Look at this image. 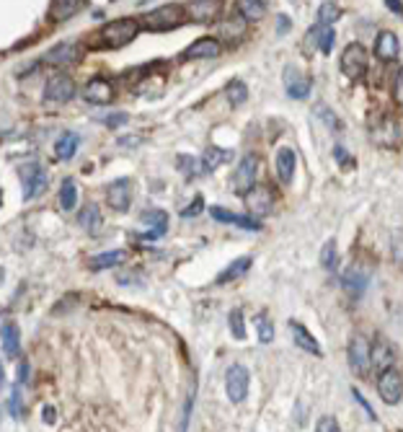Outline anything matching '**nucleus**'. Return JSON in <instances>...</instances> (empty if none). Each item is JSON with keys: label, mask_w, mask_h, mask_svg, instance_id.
<instances>
[{"label": "nucleus", "mask_w": 403, "mask_h": 432, "mask_svg": "<svg viewBox=\"0 0 403 432\" xmlns=\"http://www.w3.org/2000/svg\"><path fill=\"white\" fill-rule=\"evenodd\" d=\"M73 96H75V81L70 76L57 73V76H52L49 81H47V86H45V99L47 101L65 104V101H70Z\"/></svg>", "instance_id": "obj_9"}, {"label": "nucleus", "mask_w": 403, "mask_h": 432, "mask_svg": "<svg viewBox=\"0 0 403 432\" xmlns=\"http://www.w3.org/2000/svg\"><path fill=\"white\" fill-rule=\"evenodd\" d=\"M3 352L8 357H18L21 355V332L16 324L3 326Z\"/></svg>", "instance_id": "obj_28"}, {"label": "nucleus", "mask_w": 403, "mask_h": 432, "mask_svg": "<svg viewBox=\"0 0 403 432\" xmlns=\"http://www.w3.org/2000/svg\"><path fill=\"white\" fill-rule=\"evenodd\" d=\"M0 205H3V194H0Z\"/></svg>", "instance_id": "obj_54"}, {"label": "nucleus", "mask_w": 403, "mask_h": 432, "mask_svg": "<svg viewBox=\"0 0 403 432\" xmlns=\"http://www.w3.org/2000/svg\"><path fill=\"white\" fill-rule=\"evenodd\" d=\"M339 16H341V8L336 6V3H323L318 8V23L321 26H331L334 29V23L339 21Z\"/></svg>", "instance_id": "obj_36"}, {"label": "nucleus", "mask_w": 403, "mask_h": 432, "mask_svg": "<svg viewBox=\"0 0 403 432\" xmlns=\"http://www.w3.org/2000/svg\"><path fill=\"white\" fill-rule=\"evenodd\" d=\"M140 34V21L137 18H114V21L104 23L98 29V39L104 47H112V49H119V47H127L134 37Z\"/></svg>", "instance_id": "obj_1"}, {"label": "nucleus", "mask_w": 403, "mask_h": 432, "mask_svg": "<svg viewBox=\"0 0 403 432\" xmlns=\"http://www.w3.org/2000/svg\"><path fill=\"white\" fill-rule=\"evenodd\" d=\"M106 197H109V205L117 213H127L129 202H132V182L129 179H117V182H112L109 189H106Z\"/></svg>", "instance_id": "obj_14"}, {"label": "nucleus", "mask_w": 403, "mask_h": 432, "mask_svg": "<svg viewBox=\"0 0 403 432\" xmlns=\"http://www.w3.org/2000/svg\"><path fill=\"white\" fill-rule=\"evenodd\" d=\"M42 417H45V422H54V409H52V407H45V414H42Z\"/></svg>", "instance_id": "obj_50"}, {"label": "nucleus", "mask_w": 403, "mask_h": 432, "mask_svg": "<svg viewBox=\"0 0 403 432\" xmlns=\"http://www.w3.org/2000/svg\"><path fill=\"white\" fill-rule=\"evenodd\" d=\"M26 378H29V363L23 360L21 368H18V386H23V383H26Z\"/></svg>", "instance_id": "obj_47"}, {"label": "nucleus", "mask_w": 403, "mask_h": 432, "mask_svg": "<svg viewBox=\"0 0 403 432\" xmlns=\"http://www.w3.org/2000/svg\"><path fill=\"white\" fill-rule=\"evenodd\" d=\"M248 267H251V257L235 259V262H230V264H228V269H223V272L217 274L215 282H217V285H225V282L238 280V277H243V274L248 272Z\"/></svg>", "instance_id": "obj_27"}, {"label": "nucleus", "mask_w": 403, "mask_h": 432, "mask_svg": "<svg viewBox=\"0 0 403 432\" xmlns=\"http://www.w3.org/2000/svg\"><path fill=\"white\" fill-rule=\"evenodd\" d=\"M334 156H336V160H346V163H351V158L346 156V151H344V148H334Z\"/></svg>", "instance_id": "obj_48"}, {"label": "nucleus", "mask_w": 403, "mask_h": 432, "mask_svg": "<svg viewBox=\"0 0 403 432\" xmlns=\"http://www.w3.org/2000/svg\"><path fill=\"white\" fill-rule=\"evenodd\" d=\"M220 3L217 0H194V3H189V6H184V11H187L189 16H194L199 23H209L215 21L217 13H220Z\"/></svg>", "instance_id": "obj_21"}, {"label": "nucleus", "mask_w": 403, "mask_h": 432, "mask_svg": "<svg viewBox=\"0 0 403 432\" xmlns=\"http://www.w3.org/2000/svg\"><path fill=\"white\" fill-rule=\"evenodd\" d=\"M367 280H370V272H367V269H362V267H351L349 272L341 277L344 290H346L351 298H359L362 293H365Z\"/></svg>", "instance_id": "obj_23"}, {"label": "nucleus", "mask_w": 403, "mask_h": 432, "mask_svg": "<svg viewBox=\"0 0 403 432\" xmlns=\"http://www.w3.org/2000/svg\"><path fill=\"white\" fill-rule=\"evenodd\" d=\"M220 54V42L215 37H202L181 52V60H212Z\"/></svg>", "instance_id": "obj_15"}, {"label": "nucleus", "mask_w": 403, "mask_h": 432, "mask_svg": "<svg viewBox=\"0 0 403 432\" xmlns=\"http://www.w3.org/2000/svg\"><path fill=\"white\" fill-rule=\"evenodd\" d=\"M378 394L385 404H398L401 402V394H403V380H401V373L396 368H388V370L380 373L378 378Z\"/></svg>", "instance_id": "obj_8"}, {"label": "nucleus", "mask_w": 403, "mask_h": 432, "mask_svg": "<svg viewBox=\"0 0 403 432\" xmlns=\"http://www.w3.org/2000/svg\"><path fill=\"white\" fill-rule=\"evenodd\" d=\"M287 29H290V18H287V16H279V29H276V31H279V34H284Z\"/></svg>", "instance_id": "obj_49"}, {"label": "nucleus", "mask_w": 403, "mask_h": 432, "mask_svg": "<svg viewBox=\"0 0 403 432\" xmlns=\"http://www.w3.org/2000/svg\"><path fill=\"white\" fill-rule=\"evenodd\" d=\"M3 282H6V269L0 267V288H3Z\"/></svg>", "instance_id": "obj_52"}, {"label": "nucleus", "mask_w": 403, "mask_h": 432, "mask_svg": "<svg viewBox=\"0 0 403 432\" xmlns=\"http://www.w3.org/2000/svg\"><path fill=\"white\" fill-rule=\"evenodd\" d=\"M127 119H129V117L124 112H117V114H109V117H104V124H106V127L117 129V127H122V124H124Z\"/></svg>", "instance_id": "obj_43"}, {"label": "nucleus", "mask_w": 403, "mask_h": 432, "mask_svg": "<svg viewBox=\"0 0 403 432\" xmlns=\"http://www.w3.org/2000/svg\"><path fill=\"white\" fill-rule=\"evenodd\" d=\"M47 184H49V174H47L45 166L39 163H31L29 171H23V199H37L47 192Z\"/></svg>", "instance_id": "obj_7"}, {"label": "nucleus", "mask_w": 403, "mask_h": 432, "mask_svg": "<svg viewBox=\"0 0 403 432\" xmlns=\"http://www.w3.org/2000/svg\"><path fill=\"white\" fill-rule=\"evenodd\" d=\"M295 168H298V156L290 148H279L274 158V171L276 179L282 184H292V176H295Z\"/></svg>", "instance_id": "obj_18"}, {"label": "nucleus", "mask_w": 403, "mask_h": 432, "mask_svg": "<svg viewBox=\"0 0 403 432\" xmlns=\"http://www.w3.org/2000/svg\"><path fill=\"white\" fill-rule=\"evenodd\" d=\"M388 8L393 11V13H398V16L403 13V6H398V3H388Z\"/></svg>", "instance_id": "obj_51"}, {"label": "nucleus", "mask_w": 403, "mask_h": 432, "mask_svg": "<svg viewBox=\"0 0 403 432\" xmlns=\"http://www.w3.org/2000/svg\"><path fill=\"white\" fill-rule=\"evenodd\" d=\"M83 99L93 104V107H106L114 99V86L106 78H90L86 88H83Z\"/></svg>", "instance_id": "obj_10"}, {"label": "nucleus", "mask_w": 403, "mask_h": 432, "mask_svg": "<svg viewBox=\"0 0 403 432\" xmlns=\"http://www.w3.org/2000/svg\"><path fill=\"white\" fill-rule=\"evenodd\" d=\"M225 96H228V101H230L233 107H240V104L248 99L246 83H243V81H230V83L225 86Z\"/></svg>", "instance_id": "obj_35"}, {"label": "nucleus", "mask_w": 403, "mask_h": 432, "mask_svg": "<svg viewBox=\"0 0 403 432\" xmlns=\"http://www.w3.org/2000/svg\"><path fill=\"white\" fill-rule=\"evenodd\" d=\"M398 52H401V42L393 31H380L378 37H375V54H378V60L382 62H396L398 60Z\"/></svg>", "instance_id": "obj_17"}, {"label": "nucleus", "mask_w": 403, "mask_h": 432, "mask_svg": "<svg viewBox=\"0 0 403 432\" xmlns=\"http://www.w3.org/2000/svg\"><path fill=\"white\" fill-rule=\"evenodd\" d=\"M321 267H323V269H329V272H334V269H336V241H334V238H329V241L323 243Z\"/></svg>", "instance_id": "obj_39"}, {"label": "nucleus", "mask_w": 403, "mask_h": 432, "mask_svg": "<svg viewBox=\"0 0 403 432\" xmlns=\"http://www.w3.org/2000/svg\"><path fill=\"white\" fill-rule=\"evenodd\" d=\"M21 386L16 383L13 388H11V396H8V411H11V417L13 419H21L23 417V404H21Z\"/></svg>", "instance_id": "obj_38"}, {"label": "nucleus", "mask_w": 403, "mask_h": 432, "mask_svg": "<svg viewBox=\"0 0 403 432\" xmlns=\"http://www.w3.org/2000/svg\"><path fill=\"white\" fill-rule=\"evenodd\" d=\"M243 199H246L248 213L256 215V218H267V215L274 213L276 197H274V192H271V187H267V184H254V187L243 194Z\"/></svg>", "instance_id": "obj_5"}, {"label": "nucleus", "mask_w": 403, "mask_h": 432, "mask_svg": "<svg viewBox=\"0 0 403 432\" xmlns=\"http://www.w3.org/2000/svg\"><path fill=\"white\" fill-rule=\"evenodd\" d=\"M78 226H83L86 230H90V233H98V228H101V210H98V205H86L78 213Z\"/></svg>", "instance_id": "obj_31"}, {"label": "nucleus", "mask_w": 403, "mask_h": 432, "mask_svg": "<svg viewBox=\"0 0 403 432\" xmlns=\"http://www.w3.org/2000/svg\"><path fill=\"white\" fill-rule=\"evenodd\" d=\"M346 357H349V368L354 373H367L370 368V341L359 334L349 341V349H346Z\"/></svg>", "instance_id": "obj_13"}, {"label": "nucleus", "mask_w": 403, "mask_h": 432, "mask_svg": "<svg viewBox=\"0 0 403 432\" xmlns=\"http://www.w3.org/2000/svg\"><path fill=\"white\" fill-rule=\"evenodd\" d=\"M256 329H259V339H262L264 344H269V341L274 339V326H271V321H269L267 316H259V319H256Z\"/></svg>", "instance_id": "obj_41"}, {"label": "nucleus", "mask_w": 403, "mask_h": 432, "mask_svg": "<svg viewBox=\"0 0 403 432\" xmlns=\"http://www.w3.org/2000/svg\"><path fill=\"white\" fill-rule=\"evenodd\" d=\"M83 8H86V3H81V0H57L49 6V13H52L54 21H67L70 16H75Z\"/></svg>", "instance_id": "obj_29"}, {"label": "nucleus", "mask_w": 403, "mask_h": 432, "mask_svg": "<svg viewBox=\"0 0 403 432\" xmlns=\"http://www.w3.org/2000/svg\"><path fill=\"white\" fill-rule=\"evenodd\" d=\"M0 386H3V365H0Z\"/></svg>", "instance_id": "obj_53"}, {"label": "nucleus", "mask_w": 403, "mask_h": 432, "mask_svg": "<svg viewBox=\"0 0 403 432\" xmlns=\"http://www.w3.org/2000/svg\"><path fill=\"white\" fill-rule=\"evenodd\" d=\"M246 31H248V21L240 13H233L217 23V37L225 39V42H240V39L246 37Z\"/></svg>", "instance_id": "obj_16"}, {"label": "nucleus", "mask_w": 403, "mask_h": 432, "mask_svg": "<svg viewBox=\"0 0 403 432\" xmlns=\"http://www.w3.org/2000/svg\"><path fill=\"white\" fill-rule=\"evenodd\" d=\"M393 101H396V104L403 101V70L396 73V78H393Z\"/></svg>", "instance_id": "obj_44"}, {"label": "nucleus", "mask_w": 403, "mask_h": 432, "mask_svg": "<svg viewBox=\"0 0 403 432\" xmlns=\"http://www.w3.org/2000/svg\"><path fill=\"white\" fill-rule=\"evenodd\" d=\"M83 57V47L78 42H60L45 54L47 65H73Z\"/></svg>", "instance_id": "obj_11"}, {"label": "nucleus", "mask_w": 403, "mask_h": 432, "mask_svg": "<svg viewBox=\"0 0 403 432\" xmlns=\"http://www.w3.org/2000/svg\"><path fill=\"white\" fill-rule=\"evenodd\" d=\"M78 148H81V137L75 132H62L54 143V156H57V160H73Z\"/></svg>", "instance_id": "obj_25"}, {"label": "nucleus", "mask_w": 403, "mask_h": 432, "mask_svg": "<svg viewBox=\"0 0 403 432\" xmlns=\"http://www.w3.org/2000/svg\"><path fill=\"white\" fill-rule=\"evenodd\" d=\"M235 8H238L246 21H259L267 13V3H256V0H238Z\"/></svg>", "instance_id": "obj_34"}, {"label": "nucleus", "mask_w": 403, "mask_h": 432, "mask_svg": "<svg viewBox=\"0 0 403 432\" xmlns=\"http://www.w3.org/2000/svg\"><path fill=\"white\" fill-rule=\"evenodd\" d=\"M75 205H78V184L73 179H65L60 187V207L65 213H70V210H75Z\"/></svg>", "instance_id": "obj_33"}, {"label": "nucleus", "mask_w": 403, "mask_h": 432, "mask_svg": "<svg viewBox=\"0 0 403 432\" xmlns=\"http://www.w3.org/2000/svg\"><path fill=\"white\" fill-rule=\"evenodd\" d=\"M176 166H179L181 174H187V176H199L202 174V163L199 158H194V156H187V153H181V156H176Z\"/></svg>", "instance_id": "obj_37"}, {"label": "nucleus", "mask_w": 403, "mask_h": 432, "mask_svg": "<svg viewBox=\"0 0 403 432\" xmlns=\"http://www.w3.org/2000/svg\"><path fill=\"white\" fill-rule=\"evenodd\" d=\"M184 18V6H160L156 8L153 13L148 16H140V29H148V31H171L176 29Z\"/></svg>", "instance_id": "obj_2"}, {"label": "nucleus", "mask_w": 403, "mask_h": 432, "mask_svg": "<svg viewBox=\"0 0 403 432\" xmlns=\"http://www.w3.org/2000/svg\"><path fill=\"white\" fill-rule=\"evenodd\" d=\"M351 391H354V399H357V402H359V404H362V407H365V411H367V417H370V419H375V411H373V407H370V404H367V402H365V396L359 394L357 388H351Z\"/></svg>", "instance_id": "obj_46"}, {"label": "nucleus", "mask_w": 403, "mask_h": 432, "mask_svg": "<svg viewBox=\"0 0 403 432\" xmlns=\"http://www.w3.org/2000/svg\"><path fill=\"white\" fill-rule=\"evenodd\" d=\"M233 153L230 151H223V148H207V153L199 158L202 163V174H209V171H215L220 163H225V160L230 158Z\"/></svg>", "instance_id": "obj_30"}, {"label": "nucleus", "mask_w": 403, "mask_h": 432, "mask_svg": "<svg viewBox=\"0 0 403 432\" xmlns=\"http://www.w3.org/2000/svg\"><path fill=\"white\" fill-rule=\"evenodd\" d=\"M367 68H370V54H367L365 45L359 42H351V45L344 47L341 52V73L349 81H362L367 76Z\"/></svg>", "instance_id": "obj_3"}, {"label": "nucleus", "mask_w": 403, "mask_h": 432, "mask_svg": "<svg viewBox=\"0 0 403 432\" xmlns=\"http://www.w3.org/2000/svg\"><path fill=\"white\" fill-rule=\"evenodd\" d=\"M228 321H230V332H233V337H235V339H246V324H243V311H240V308L230 311Z\"/></svg>", "instance_id": "obj_40"}, {"label": "nucleus", "mask_w": 403, "mask_h": 432, "mask_svg": "<svg viewBox=\"0 0 403 432\" xmlns=\"http://www.w3.org/2000/svg\"><path fill=\"white\" fill-rule=\"evenodd\" d=\"M310 37H313V42H315V47L321 49L323 54H329L331 49H334V39H336V34H334V29L331 26H313L310 29Z\"/></svg>", "instance_id": "obj_32"}, {"label": "nucleus", "mask_w": 403, "mask_h": 432, "mask_svg": "<svg viewBox=\"0 0 403 432\" xmlns=\"http://www.w3.org/2000/svg\"><path fill=\"white\" fill-rule=\"evenodd\" d=\"M202 205H204V199H202V194H197L194 197V202H192V207H187V210H184V218H192V215H199L202 213Z\"/></svg>", "instance_id": "obj_45"}, {"label": "nucleus", "mask_w": 403, "mask_h": 432, "mask_svg": "<svg viewBox=\"0 0 403 432\" xmlns=\"http://www.w3.org/2000/svg\"><path fill=\"white\" fill-rule=\"evenodd\" d=\"M393 360H396V352L385 339H378L375 347H370V365H375V368L388 370V368H393Z\"/></svg>", "instance_id": "obj_24"}, {"label": "nucleus", "mask_w": 403, "mask_h": 432, "mask_svg": "<svg viewBox=\"0 0 403 432\" xmlns=\"http://www.w3.org/2000/svg\"><path fill=\"white\" fill-rule=\"evenodd\" d=\"M248 386H251V375L243 365H233L228 375H225V391H228V399L233 404H240L246 402L248 396Z\"/></svg>", "instance_id": "obj_6"}, {"label": "nucleus", "mask_w": 403, "mask_h": 432, "mask_svg": "<svg viewBox=\"0 0 403 432\" xmlns=\"http://www.w3.org/2000/svg\"><path fill=\"white\" fill-rule=\"evenodd\" d=\"M290 329H292V339H295L298 349H305L308 355H318V357L323 355V349H321V344H318V339L308 332L305 326L298 324V321H290Z\"/></svg>", "instance_id": "obj_20"}, {"label": "nucleus", "mask_w": 403, "mask_h": 432, "mask_svg": "<svg viewBox=\"0 0 403 432\" xmlns=\"http://www.w3.org/2000/svg\"><path fill=\"white\" fill-rule=\"evenodd\" d=\"M142 226H150V230L142 233L140 238L156 241V238H160L165 233V228H168V215L163 210H148V213H142Z\"/></svg>", "instance_id": "obj_19"}, {"label": "nucleus", "mask_w": 403, "mask_h": 432, "mask_svg": "<svg viewBox=\"0 0 403 432\" xmlns=\"http://www.w3.org/2000/svg\"><path fill=\"white\" fill-rule=\"evenodd\" d=\"M209 215H212L215 220H220V223H230V226H238V228H243V230H262V223H259L256 218L228 213V210H223V207H212Z\"/></svg>", "instance_id": "obj_22"}, {"label": "nucleus", "mask_w": 403, "mask_h": 432, "mask_svg": "<svg viewBox=\"0 0 403 432\" xmlns=\"http://www.w3.org/2000/svg\"><path fill=\"white\" fill-rule=\"evenodd\" d=\"M310 86H313V81L303 70L298 68L284 70V91H287V96H292V99H308Z\"/></svg>", "instance_id": "obj_12"}, {"label": "nucleus", "mask_w": 403, "mask_h": 432, "mask_svg": "<svg viewBox=\"0 0 403 432\" xmlns=\"http://www.w3.org/2000/svg\"><path fill=\"white\" fill-rule=\"evenodd\" d=\"M256 174H259V156H256V153H246V156L240 158L238 166H235V174H233V179H230L233 194L243 197V194L256 184Z\"/></svg>", "instance_id": "obj_4"}, {"label": "nucleus", "mask_w": 403, "mask_h": 432, "mask_svg": "<svg viewBox=\"0 0 403 432\" xmlns=\"http://www.w3.org/2000/svg\"><path fill=\"white\" fill-rule=\"evenodd\" d=\"M129 259L127 251H104V254H96V257H90L88 267L90 269H109V267H119L124 264Z\"/></svg>", "instance_id": "obj_26"}, {"label": "nucleus", "mask_w": 403, "mask_h": 432, "mask_svg": "<svg viewBox=\"0 0 403 432\" xmlns=\"http://www.w3.org/2000/svg\"><path fill=\"white\" fill-rule=\"evenodd\" d=\"M315 432H341V427H339V419L331 417V414H326V417L318 419V425H315Z\"/></svg>", "instance_id": "obj_42"}]
</instances>
